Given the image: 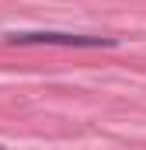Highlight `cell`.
Returning a JSON list of instances; mask_svg holds the SVG:
<instances>
[{
    "mask_svg": "<svg viewBox=\"0 0 146 150\" xmlns=\"http://www.w3.org/2000/svg\"><path fill=\"white\" fill-rule=\"evenodd\" d=\"M7 42L14 45H84V49H108L115 45V38H101V35H70V32H11Z\"/></svg>",
    "mask_w": 146,
    "mask_h": 150,
    "instance_id": "1",
    "label": "cell"
}]
</instances>
